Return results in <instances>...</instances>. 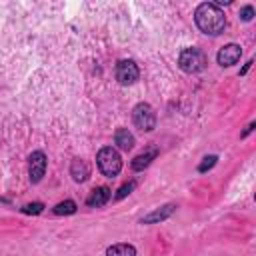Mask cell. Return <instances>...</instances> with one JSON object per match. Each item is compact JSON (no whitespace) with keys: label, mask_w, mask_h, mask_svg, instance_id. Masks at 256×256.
<instances>
[{"label":"cell","mask_w":256,"mask_h":256,"mask_svg":"<svg viewBox=\"0 0 256 256\" xmlns=\"http://www.w3.org/2000/svg\"><path fill=\"white\" fill-rule=\"evenodd\" d=\"M70 176L74 178V182H84V180H88V176H90L88 164H86L84 160H80V158H74L72 164H70Z\"/></svg>","instance_id":"10"},{"label":"cell","mask_w":256,"mask_h":256,"mask_svg":"<svg viewBox=\"0 0 256 256\" xmlns=\"http://www.w3.org/2000/svg\"><path fill=\"white\" fill-rule=\"evenodd\" d=\"M178 64H180V68H182L184 72L196 74V72H202V70L206 68L208 58H206V54H204L202 50H198V48H184V50L180 52V56H178Z\"/></svg>","instance_id":"3"},{"label":"cell","mask_w":256,"mask_h":256,"mask_svg":"<svg viewBox=\"0 0 256 256\" xmlns=\"http://www.w3.org/2000/svg\"><path fill=\"white\" fill-rule=\"evenodd\" d=\"M138 76H140V70L134 60H120L116 64V80L120 84H124V86L134 84L138 80Z\"/></svg>","instance_id":"5"},{"label":"cell","mask_w":256,"mask_h":256,"mask_svg":"<svg viewBox=\"0 0 256 256\" xmlns=\"http://www.w3.org/2000/svg\"><path fill=\"white\" fill-rule=\"evenodd\" d=\"M132 120H134L136 128H140V130H144V132H152V130L156 128V114H154L152 106L146 104V102H140V104L134 106V110H132Z\"/></svg>","instance_id":"4"},{"label":"cell","mask_w":256,"mask_h":256,"mask_svg":"<svg viewBox=\"0 0 256 256\" xmlns=\"http://www.w3.org/2000/svg\"><path fill=\"white\" fill-rule=\"evenodd\" d=\"M240 56H242V48L238 44H226V46H222L218 50L216 60H218L220 66H226L228 68V66H234L240 60Z\"/></svg>","instance_id":"7"},{"label":"cell","mask_w":256,"mask_h":256,"mask_svg":"<svg viewBox=\"0 0 256 256\" xmlns=\"http://www.w3.org/2000/svg\"><path fill=\"white\" fill-rule=\"evenodd\" d=\"M96 162H98L100 172H102L104 176H108V178L118 176V172L122 170V158H120L118 150L112 148V146H104V148L98 152Z\"/></svg>","instance_id":"2"},{"label":"cell","mask_w":256,"mask_h":256,"mask_svg":"<svg viewBox=\"0 0 256 256\" xmlns=\"http://www.w3.org/2000/svg\"><path fill=\"white\" fill-rule=\"evenodd\" d=\"M114 142L118 144L120 150L128 152L134 146V136H132V132H128V128H118L116 134H114Z\"/></svg>","instance_id":"11"},{"label":"cell","mask_w":256,"mask_h":256,"mask_svg":"<svg viewBox=\"0 0 256 256\" xmlns=\"http://www.w3.org/2000/svg\"><path fill=\"white\" fill-rule=\"evenodd\" d=\"M156 156H158V150H156V148H150V150L138 154V156L132 160V168H134V170H144L146 166H150V162H152Z\"/></svg>","instance_id":"12"},{"label":"cell","mask_w":256,"mask_h":256,"mask_svg":"<svg viewBox=\"0 0 256 256\" xmlns=\"http://www.w3.org/2000/svg\"><path fill=\"white\" fill-rule=\"evenodd\" d=\"M194 22L196 26L204 32V34H210V36H216L220 32H224L226 28V14L224 10L214 4V2H204L196 8L194 12Z\"/></svg>","instance_id":"1"},{"label":"cell","mask_w":256,"mask_h":256,"mask_svg":"<svg viewBox=\"0 0 256 256\" xmlns=\"http://www.w3.org/2000/svg\"><path fill=\"white\" fill-rule=\"evenodd\" d=\"M106 256H136V248L132 244H114L106 248Z\"/></svg>","instance_id":"13"},{"label":"cell","mask_w":256,"mask_h":256,"mask_svg":"<svg viewBox=\"0 0 256 256\" xmlns=\"http://www.w3.org/2000/svg\"><path fill=\"white\" fill-rule=\"evenodd\" d=\"M134 186H136V182H134V180H130L128 184H122V186L118 188V192L114 194V200H122V198H126V196L134 190Z\"/></svg>","instance_id":"15"},{"label":"cell","mask_w":256,"mask_h":256,"mask_svg":"<svg viewBox=\"0 0 256 256\" xmlns=\"http://www.w3.org/2000/svg\"><path fill=\"white\" fill-rule=\"evenodd\" d=\"M108 200H110V190H108L106 186H98V188H94V190L90 192V196L86 198V204H88L90 208H100V206H104Z\"/></svg>","instance_id":"9"},{"label":"cell","mask_w":256,"mask_h":256,"mask_svg":"<svg viewBox=\"0 0 256 256\" xmlns=\"http://www.w3.org/2000/svg\"><path fill=\"white\" fill-rule=\"evenodd\" d=\"M76 212V202L74 200H64V202H58L54 206V214L58 216H68V214H74Z\"/></svg>","instance_id":"14"},{"label":"cell","mask_w":256,"mask_h":256,"mask_svg":"<svg viewBox=\"0 0 256 256\" xmlns=\"http://www.w3.org/2000/svg\"><path fill=\"white\" fill-rule=\"evenodd\" d=\"M44 210V204L42 202H32V204H24L22 206V212L24 214H40Z\"/></svg>","instance_id":"16"},{"label":"cell","mask_w":256,"mask_h":256,"mask_svg":"<svg viewBox=\"0 0 256 256\" xmlns=\"http://www.w3.org/2000/svg\"><path fill=\"white\" fill-rule=\"evenodd\" d=\"M28 172H30V182L32 184L42 180V176L46 172V154L44 152L36 150V152L30 154V158H28Z\"/></svg>","instance_id":"6"},{"label":"cell","mask_w":256,"mask_h":256,"mask_svg":"<svg viewBox=\"0 0 256 256\" xmlns=\"http://www.w3.org/2000/svg\"><path fill=\"white\" fill-rule=\"evenodd\" d=\"M216 160H218V158H216L214 154L206 156V158H204V160L200 162V166H198V172H206V170H210V168H212V166L216 164Z\"/></svg>","instance_id":"17"},{"label":"cell","mask_w":256,"mask_h":256,"mask_svg":"<svg viewBox=\"0 0 256 256\" xmlns=\"http://www.w3.org/2000/svg\"><path fill=\"white\" fill-rule=\"evenodd\" d=\"M174 210H176V204H172V202H170V204H164V206L152 210L150 214H146V216L142 218V224H156V222H162V220L170 218V216L174 214Z\"/></svg>","instance_id":"8"},{"label":"cell","mask_w":256,"mask_h":256,"mask_svg":"<svg viewBox=\"0 0 256 256\" xmlns=\"http://www.w3.org/2000/svg\"><path fill=\"white\" fill-rule=\"evenodd\" d=\"M252 16H254V8H252V6H244V8L240 10V18H242L244 22H250Z\"/></svg>","instance_id":"18"}]
</instances>
